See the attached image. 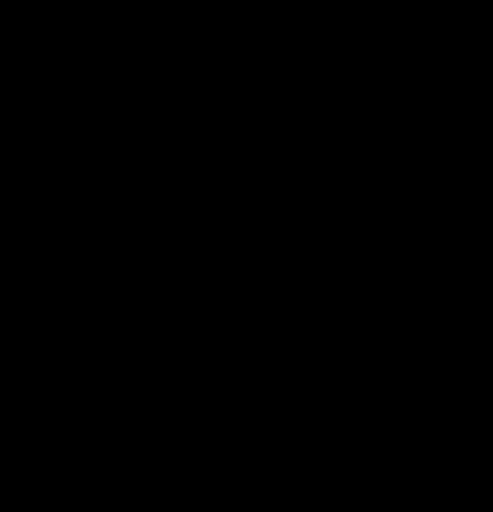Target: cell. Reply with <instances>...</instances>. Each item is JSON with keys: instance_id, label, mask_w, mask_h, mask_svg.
<instances>
[]
</instances>
